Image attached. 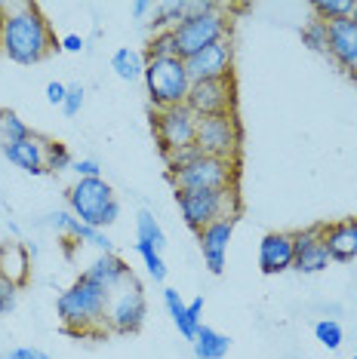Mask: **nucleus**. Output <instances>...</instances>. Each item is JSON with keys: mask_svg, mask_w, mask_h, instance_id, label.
Listing matches in <instances>:
<instances>
[{"mask_svg": "<svg viewBox=\"0 0 357 359\" xmlns=\"http://www.w3.org/2000/svg\"><path fill=\"white\" fill-rule=\"evenodd\" d=\"M0 40L6 59L25 68L53 53H62L50 19L37 4H0Z\"/></svg>", "mask_w": 357, "mask_h": 359, "instance_id": "obj_1", "label": "nucleus"}, {"mask_svg": "<svg viewBox=\"0 0 357 359\" xmlns=\"http://www.w3.org/2000/svg\"><path fill=\"white\" fill-rule=\"evenodd\" d=\"M108 301L111 292L80 273L68 289L56 298V313L71 334H102L108 329Z\"/></svg>", "mask_w": 357, "mask_h": 359, "instance_id": "obj_2", "label": "nucleus"}, {"mask_svg": "<svg viewBox=\"0 0 357 359\" xmlns=\"http://www.w3.org/2000/svg\"><path fill=\"white\" fill-rule=\"evenodd\" d=\"M68 212L89 227H111L120 218V203L105 178H77L68 187Z\"/></svg>", "mask_w": 357, "mask_h": 359, "instance_id": "obj_3", "label": "nucleus"}, {"mask_svg": "<svg viewBox=\"0 0 357 359\" xmlns=\"http://www.w3.org/2000/svg\"><path fill=\"white\" fill-rule=\"evenodd\" d=\"M176 206L182 222L197 233L207 224L219 222V218H238L240 194L238 187H225V191H176Z\"/></svg>", "mask_w": 357, "mask_h": 359, "instance_id": "obj_4", "label": "nucleus"}, {"mask_svg": "<svg viewBox=\"0 0 357 359\" xmlns=\"http://www.w3.org/2000/svg\"><path fill=\"white\" fill-rule=\"evenodd\" d=\"M231 15L219 6V10H209V13H188L182 22L173 28V37H176V53L178 59H191L197 55L200 50L219 43V40H231Z\"/></svg>", "mask_w": 357, "mask_h": 359, "instance_id": "obj_5", "label": "nucleus"}, {"mask_svg": "<svg viewBox=\"0 0 357 359\" xmlns=\"http://www.w3.org/2000/svg\"><path fill=\"white\" fill-rule=\"evenodd\" d=\"M145 93L154 104V111L164 108H178L188 99L191 77L182 59H151L145 62Z\"/></svg>", "mask_w": 357, "mask_h": 359, "instance_id": "obj_6", "label": "nucleus"}, {"mask_svg": "<svg viewBox=\"0 0 357 359\" xmlns=\"http://www.w3.org/2000/svg\"><path fill=\"white\" fill-rule=\"evenodd\" d=\"M194 144H197V148L204 151L207 157L238 160V157H240V144H243V129H240L238 111L197 117V133H194Z\"/></svg>", "mask_w": 357, "mask_h": 359, "instance_id": "obj_7", "label": "nucleus"}, {"mask_svg": "<svg viewBox=\"0 0 357 359\" xmlns=\"http://www.w3.org/2000/svg\"><path fill=\"white\" fill-rule=\"evenodd\" d=\"M238 160H219V157H197L188 166L169 172L176 191H225L238 187Z\"/></svg>", "mask_w": 357, "mask_h": 359, "instance_id": "obj_8", "label": "nucleus"}, {"mask_svg": "<svg viewBox=\"0 0 357 359\" xmlns=\"http://www.w3.org/2000/svg\"><path fill=\"white\" fill-rule=\"evenodd\" d=\"M145 316H148V301H145V289L142 283L129 280L124 283L120 289L111 292V301H108V329L117 332V334H133L145 325Z\"/></svg>", "mask_w": 357, "mask_h": 359, "instance_id": "obj_9", "label": "nucleus"}, {"mask_svg": "<svg viewBox=\"0 0 357 359\" xmlns=\"http://www.w3.org/2000/svg\"><path fill=\"white\" fill-rule=\"evenodd\" d=\"M154 123V138H157V148L160 154H173L178 148H188L194 144V133H197V117L178 104V108H164V111H154L151 117Z\"/></svg>", "mask_w": 357, "mask_h": 359, "instance_id": "obj_10", "label": "nucleus"}, {"mask_svg": "<svg viewBox=\"0 0 357 359\" xmlns=\"http://www.w3.org/2000/svg\"><path fill=\"white\" fill-rule=\"evenodd\" d=\"M234 104H238V86H234V77L191 83L188 99H185V108H188L194 117L228 114V111H234Z\"/></svg>", "mask_w": 357, "mask_h": 359, "instance_id": "obj_11", "label": "nucleus"}, {"mask_svg": "<svg viewBox=\"0 0 357 359\" xmlns=\"http://www.w3.org/2000/svg\"><path fill=\"white\" fill-rule=\"evenodd\" d=\"M185 68H188L191 83H204V80H225L234 77V46L231 40H219V43L200 50L197 55L185 59Z\"/></svg>", "mask_w": 357, "mask_h": 359, "instance_id": "obj_12", "label": "nucleus"}, {"mask_svg": "<svg viewBox=\"0 0 357 359\" xmlns=\"http://www.w3.org/2000/svg\"><path fill=\"white\" fill-rule=\"evenodd\" d=\"M323 227L327 224H311V227H302V231H293V243H296L293 271L320 273L332 264L330 255H327V246H323Z\"/></svg>", "mask_w": 357, "mask_h": 359, "instance_id": "obj_13", "label": "nucleus"}, {"mask_svg": "<svg viewBox=\"0 0 357 359\" xmlns=\"http://www.w3.org/2000/svg\"><path fill=\"white\" fill-rule=\"evenodd\" d=\"M234 224L238 218H219V222L207 224L204 231H197V246L204 255V264L209 273H222L225 261H228V243L234 236Z\"/></svg>", "mask_w": 357, "mask_h": 359, "instance_id": "obj_14", "label": "nucleus"}, {"mask_svg": "<svg viewBox=\"0 0 357 359\" xmlns=\"http://www.w3.org/2000/svg\"><path fill=\"white\" fill-rule=\"evenodd\" d=\"M296 261V243H293V231H271L262 236L259 243V267L262 273L274 276L290 271Z\"/></svg>", "mask_w": 357, "mask_h": 359, "instance_id": "obj_15", "label": "nucleus"}, {"mask_svg": "<svg viewBox=\"0 0 357 359\" xmlns=\"http://www.w3.org/2000/svg\"><path fill=\"white\" fill-rule=\"evenodd\" d=\"M327 55L348 77L357 80V22L351 19L330 22V53Z\"/></svg>", "mask_w": 357, "mask_h": 359, "instance_id": "obj_16", "label": "nucleus"}, {"mask_svg": "<svg viewBox=\"0 0 357 359\" xmlns=\"http://www.w3.org/2000/svg\"><path fill=\"white\" fill-rule=\"evenodd\" d=\"M46 142L50 138H40L37 133L31 138H22V142L4 144V157L13 163L15 169L28 175H44L46 172Z\"/></svg>", "mask_w": 357, "mask_h": 359, "instance_id": "obj_17", "label": "nucleus"}, {"mask_svg": "<svg viewBox=\"0 0 357 359\" xmlns=\"http://www.w3.org/2000/svg\"><path fill=\"white\" fill-rule=\"evenodd\" d=\"M323 246H327L330 261L348 264L357 258V218H345V222L323 227Z\"/></svg>", "mask_w": 357, "mask_h": 359, "instance_id": "obj_18", "label": "nucleus"}, {"mask_svg": "<svg viewBox=\"0 0 357 359\" xmlns=\"http://www.w3.org/2000/svg\"><path fill=\"white\" fill-rule=\"evenodd\" d=\"M84 276H89L93 283H99L102 289L115 292L124 283L133 280V271H129V264L117 255V252H111V255H99V258H96L93 264L84 271Z\"/></svg>", "mask_w": 357, "mask_h": 359, "instance_id": "obj_19", "label": "nucleus"}, {"mask_svg": "<svg viewBox=\"0 0 357 359\" xmlns=\"http://www.w3.org/2000/svg\"><path fill=\"white\" fill-rule=\"evenodd\" d=\"M0 276H6L19 289L31 280V252L25 243H19V240L0 243Z\"/></svg>", "mask_w": 357, "mask_h": 359, "instance_id": "obj_20", "label": "nucleus"}, {"mask_svg": "<svg viewBox=\"0 0 357 359\" xmlns=\"http://www.w3.org/2000/svg\"><path fill=\"white\" fill-rule=\"evenodd\" d=\"M191 350L197 359H225L231 350V338L216 329H209V325H200L197 334H194L191 341Z\"/></svg>", "mask_w": 357, "mask_h": 359, "instance_id": "obj_21", "label": "nucleus"}, {"mask_svg": "<svg viewBox=\"0 0 357 359\" xmlns=\"http://www.w3.org/2000/svg\"><path fill=\"white\" fill-rule=\"evenodd\" d=\"M164 307L169 313V320H173V325L178 329V334H182L185 341H194V334H197V325H194L188 320V301H182V295H178V289H164Z\"/></svg>", "mask_w": 357, "mask_h": 359, "instance_id": "obj_22", "label": "nucleus"}, {"mask_svg": "<svg viewBox=\"0 0 357 359\" xmlns=\"http://www.w3.org/2000/svg\"><path fill=\"white\" fill-rule=\"evenodd\" d=\"M111 71L126 80V83H133V80H142L145 74V55L139 50H133V46H120V50H115V55H111Z\"/></svg>", "mask_w": 357, "mask_h": 359, "instance_id": "obj_23", "label": "nucleus"}, {"mask_svg": "<svg viewBox=\"0 0 357 359\" xmlns=\"http://www.w3.org/2000/svg\"><path fill=\"white\" fill-rule=\"evenodd\" d=\"M188 15V0H167V4H157L151 13V31H173L178 22Z\"/></svg>", "mask_w": 357, "mask_h": 359, "instance_id": "obj_24", "label": "nucleus"}, {"mask_svg": "<svg viewBox=\"0 0 357 359\" xmlns=\"http://www.w3.org/2000/svg\"><path fill=\"white\" fill-rule=\"evenodd\" d=\"M136 240L148 243V246H154L157 252L167 249V233L157 218H154L151 209H139V215H136Z\"/></svg>", "mask_w": 357, "mask_h": 359, "instance_id": "obj_25", "label": "nucleus"}, {"mask_svg": "<svg viewBox=\"0 0 357 359\" xmlns=\"http://www.w3.org/2000/svg\"><path fill=\"white\" fill-rule=\"evenodd\" d=\"M68 240H74V243H86V246H93L99 255H111L115 252V240H111L108 233L102 231V227H89L84 224L77 218L74 227H71V233H68Z\"/></svg>", "mask_w": 357, "mask_h": 359, "instance_id": "obj_26", "label": "nucleus"}, {"mask_svg": "<svg viewBox=\"0 0 357 359\" xmlns=\"http://www.w3.org/2000/svg\"><path fill=\"white\" fill-rule=\"evenodd\" d=\"M31 135H34V129H31L19 114L10 108H0V138H4V144L22 142V138H31Z\"/></svg>", "mask_w": 357, "mask_h": 359, "instance_id": "obj_27", "label": "nucleus"}, {"mask_svg": "<svg viewBox=\"0 0 357 359\" xmlns=\"http://www.w3.org/2000/svg\"><path fill=\"white\" fill-rule=\"evenodd\" d=\"M302 43H305L311 53L327 55V53H330V25L311 15V22H305V25H302Z\"/></svg>", "mask_w": 357, "mask_h": 359, "instance_id": "obj_28", "label": "nucleus"}, {"mask_svg": "<svg viewBox=\"0 0 357 359\" xmlns=\"http://www.w3.org/2000/svg\"><path fill=\"white\" fill-rule=\"evenodd\" d=\"M351 10H354V0H314L311 4L314 19L327 22V25L339 19H351Z\"/></svg>", "mask_w": 357, "mask_h": 359, "instance_id": "obj_29", "label": "nucleus"}, {"mask_svg": "<svg viewBox=\"0 0 357 359\" xmlns=\"http://www.w3.org/2000/svg\"><path fill=\"white\" fill-rule=\"evenodd\" d=\"M136 255L145 261V271H148V276H151L154 283H164V280H167L164 252H157L154 246H148V243H139V240H136Z\"/></svg>", "mask_w": 357, "mask_h": 359, "instance_id": "obj_30", "label": "nucleus"}, {"mask_svg": "<svg viewBox=\"0 0 357 359\" xmlns=\"http://www.w3.org/2000/svg\"><path fill=\"white\" fill-rule=\"evenodd\" d=\"M151 59H178L173 31H154V34H151L148 53H145V62H151Z\"/></svg>", "mask_w": 357, "mask_h": 359, "instance_id": "obj_31", "label": "nucleus"}, {"mask_svg": "<svg viewBox=\"0 0 357 359\" xmlns=\"http://www.w3.org/2000/svg\"><path fill=\"white\" fill-rule=\"evenodd\" d=\"M74 166V157H71L68 144L62 142H46V172L50 175H59L65 169Z\"/></svg>", "mask_w": 357, "mask_h": 359, "instance_id": "obj_32", "label": "nucleus"}, {"mask_svg": "<svg viewBox=\"0 0 357 359\" xmlns=\"http://www.w3.org/2000/svg\"><path fill=\"white\" fill-rule=\"evenodd\" d=\"M314 338H318L327 350H339L342 347V341H345V332H342V325H339L336 320H318L314 323Z\"/></svg>", "mask_w": 357, "mask_h": 359, "instance_id": "obj_33", "label": "nucleus"}, {"mask_svg": "<svg viewBox=\"0 0 357 359\" xmlns=\"http://www.w3.org/2000/svg\"><path fill=\"white\" fill-rule=\"evenodd\" d=\"M197 157H204V151L197 148V144H188V148H178L173 154H167V166H169V172H176V169H182V166H188V163H194Z\"/></svg>", "mask_w": 357, "mask_h": 359, "instance_id": "obj_34", "label": "nucleus"}, {"mask_svg": "<svg viewBox=\"0 0 357 359\" xmlns=\"http://www.w3.org/2000/svg\"><path fill=\"white\" fill-rule=\"evenodd\" d=\"M15 304H19V285L10 283L6 276H0V316L13 313Z\"/></svg>", "mask_w": 357, "mask_h": 359, "instance_id": "obj_35", "label": "nucleus"}, {"mask_svg": "<svg viewBox=\"0 0 357 359\" xmlns=\"http://www.w3.org/2000/svg\"><path fill=\"white\" fill-rule=\"evenodd\" d=\"M84 102H86L84 83H71V86H68V95H65V104H62L65 117H77L80 108H84Z\"/></svg>", "mask_w": 357, "mask_h": 359, "instance_id": "obj_36", "label": "nucleus"}, {"mask_svg": "<svg viewBox=\"0 0 357 359\" xmlns=\"http://www.w3.org/2000/svg\"><path fill=\"white\" fill-rule=\"evenodd\" d=\"M0 359H50V353H44L40 347H13Z\"/></svg>", "mask_w": 357, "mask_h": 359, "instance_id": "obj_37", "label": "nucleus"}, {"mask_svg": "<svg viewBox=\"0 0 357 359\" xmlns=\"http://www.w3.org/2000/svg\"><path fill=\"white\" fill-rule=\"evenodd\" d=\"M71 169L77 172V178H102V166L96 160H77Z\"/></svg>", "mask_w": 357, "mask_h": 359, "instance_id": "obj_38", "label": "nucleus"}, {"mask_svg": "<svg viewBox=\"0 0 357 359\" xmlns=\"http://www.w3.org/2000/svg\"><path fill=\"white\" fill-rule=\"evenodd\" d=\"M65 95H68V86L59 83V80H53V83H46V102L50 104H65Z\"/></svg>", "mask_w": 357, "mask_h": 359, "instance_id": "obj_39", "label": "nucleus"}, {"mask_svg": "<svg viewBox=\"0 0 357 359\" xmlns=\"http://www.w3.org/2000/svg\"><path fill=\"white\" fill-rule=\"evenodd\" d=\"M59 46H62V53H80L86 46V40L80 34H65V37H59Z\"/></svg>", "mask_w": 357, "mask_h": 359, "instance_id": "obj_40", "label": "nucleus"}, {"mask_svg": "<svg viewBox=\"0 0 357 359\" xmlns=\"http://www.w3.org/2000/svg\"><path fill=\"white\" fill-rule=\"evenodd\" d=\"M200 316H204V295H197L194 301H188V320L197 325V329L204 325V320H200Z\"/></svg>", "mask_w": 357, "mask_h": 359, "instance_id": "obj_41", "label": "nucleus"}, {"mask_svg": "<svg viewBox=\"0 0 357 359\" xmlns=\"http://www.w3.org/2000/svg\"><path fill=\"white\" fill-rule=\"evenodd\" d=\"M154 13V4H148V0H139V4H133V15L136 19H145V15Z\"/></svg>", "mask_w": 357, "mask_h": 359, "instance_id": "obj_42", "label": "nucleus"}, {"mask_svg": "<svg viewBox=\"0 0 357 359\" xmlns=\"http://www.w3.org/2000/svg\"><path fill=\"white\" fill-rule=\"evenodd\" d=\"M6 227H10V233H13V236H19V224H15V222H6Z\"/></svg>", "mask_w": 357, "mask_h": 359, "instance_id": "obj_43", "label": "nucleus"}, {"mask_svg": "<svg viewBox=\"0 0 357 359\" xmlns=\"http://www.w3.org/2000/svg\"><path fill=\"white\" fill-rule=\"evenodd\" d=\"M351 22H357V0H354V10H351Z\"/></svg>", "mask_w": 357, "mask_h": 359, "instance_id": "obj_44", "label": "nucleus"}, {"mask_svg": "<svg viewBox=\"0 0 357 359\" xmlns=\"http://www.w3.org/2000/svg\"><path fill=\"white\" fill-rule=\"evenodd\" d=\"M0 55H4V40H0Z\"/></svg>", "mask_w": 357, "mask_h": 359, "instance_id": "obj_45", "label": "nucleus"}, {"mask_svg": "<svg viewBox=\"0 0 357 359\" xmlns=\"http://www.w3.org/2000/svg\"><path fill=\"white\" fill-rule=\"evenodd\" d=\"M351 359H357V356H351Z\"/></svg>", "mask_w": 357, "mask_h": 359, "instance_id": "obj_46", "label": "nucleus"}]
</instances>
